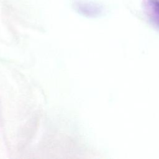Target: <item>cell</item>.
<instances>
[{
    "label": "cell",
    "instance_id": "1",
    "mask_svg": "<svg viewBox=\"0 0 159 159\" xmlns=\"http://www.w3.org/2000/svg\"><path fill=\"white\" fill-rule=\"evenodd\" d=\"M144 5L151 19L159 27V0H144Z\"/></svg>",
    "mask_w": 159,
    "mask_h": 159
}]
</instances>
